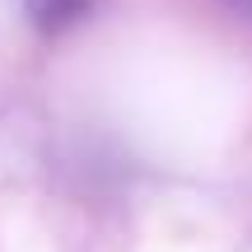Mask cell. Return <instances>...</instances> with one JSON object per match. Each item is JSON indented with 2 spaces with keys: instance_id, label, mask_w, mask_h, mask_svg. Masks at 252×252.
Returning <instances> with one entry per match:
<instances>
[{
  "instance_id": "obj_1",
  "label": "cell",
  "mask_w": 252,
  "mask_h": 252,
  "mask_svg": "<svg viewBox=\"0 0 252 252\" xmlns=\"http://www.w3.org/2000/svg\"><path fill=\"white\" fill-rule=\"evenodd\" d=\"M42 117L33 108H5L0 112V182H24L42 168Z\"/></svg>"
},
{
  "instance_id": "obj_3",
  "label": "cell",
  "mask_w": 252,
  "mask_h": 252,
  "mask_svg": "<svg viewBox=\"0 0 252 252\" xmlns=\"http://www.w3.org/2000/svg\"><path fill=\"white\" fill-rule=\"evenodd\" d=\"M220 5H224L229 14H238V19H248V24H252V0H220Z\"/></svg>"
},
{
  "instance_id": "obj_2",
  "label": "cell",
  "mask_w": 252,
  "mask_h": 252,
  "mask_svg": "<svg viewBox=\"0 0 252 252\" xmlns=\"http://www.w3.org/2000/svg\"><path fill=\"white\" fill-rule=\"evenodd\" d=\"M28 14L42 33H61L89 14V0H28Z\"/></svg>"
}]
</instances>
